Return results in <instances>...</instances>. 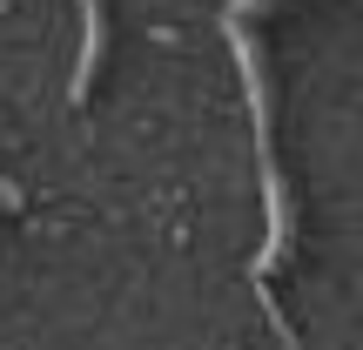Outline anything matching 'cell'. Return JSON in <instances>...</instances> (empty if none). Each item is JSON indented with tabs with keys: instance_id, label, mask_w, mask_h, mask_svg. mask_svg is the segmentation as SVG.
Here are the masks:
<instances>
[{
	"instance_id": "cell-1",
	"label": "cell",
	"mask_w": 363,
	"mask_h": 350,
	"mask_svg": "<svg viewBox=\"0 0 363 350\" xmlns=\"http://www.w3.org/2000/svg\"><path fill=\"white\" fill-rule=\"evenodd\" d=\"M81 7V54H74V81H67V102H88L94 75H101V54H108V7L101 0H74Z\"/></svg>"
},
{
	"instance_id": "cell-2",
	"label": "cell",
	"mask_w": 363,
	"mask_h": 350,
	"mask_svg": "<svg viewBox=\"0 0 363 350\" xmlns=\"http://www.w3.org/2000/svg\"><path fill=\"white\" fill-rule=\"evenodd\" d=\"M256 7H269V0H229V7H222V21H249Z\"/></svg>"
},
{
	"instance_id": "cell-3",
	"label": "cell",
	"mask_w": 363,
	"mask_h": 350,
	"mask_svg": "<svg viewBox=\"0 0 363 350\" xmlns=\"http://www.w3.org/2000/svg\"><path fill=\"white\" fill-rule=\"evenodd\" d=\"M0 209H21V182H7V175H0Z\"/></svg>"
}]
</instances>
